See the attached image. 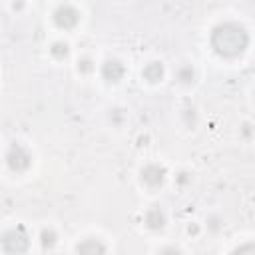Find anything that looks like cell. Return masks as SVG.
<instances>
[{
  "mask_svg": "<svg viewBox=\"0 0 255 255\" xmlns=\"http://www.w3.org/2000/svg\"><path fill=\"white\" fill-rule=\"evenodd\" d=\"M249 36L243 26L235 22H223L211 32V46L223 58H237L245 52Z\"/></svg>",
  "mask_w": 255,
  "mask_h": 255,
  "instance_id": "6da1fadb",
  "label": "cell"
},
{
  "mask_svg": "<svg viewBox=\"0 0 255 255\" xmlns=\"http://www.w3.org/2000/svg\"><path fill=\"white\" fill-rule=\"evenodd\" d=\"M28 245H30V235L22 225L2 235V247L8 253H24Z\"/></svg>",
  "mask_w": 255,
  "mask_h": 255,
  "instance_id": "7a4b0ae2",
  "label": "cell"
},
{
  "mask_svg": "<svg viewBox=\"0 0 255 255\" xmlns=\"http://www.w3.org/2000/svg\"><path fill=\"white\" fill-rule=\"evenodd\" d=\"M30 161H32V155L28 153L26 147H22L18 143H14L10 147V151L6 153V163H8V167L12 171H24V169H28L30 167Z\"/></svg>",
  "mask_w": 255,
  "mask_h": 255,
  "instance_id": "3957f363",
  "label": "cell"
},
{
  "mask_svg": "<svg viewBox=\"0 0 255 255\" xmlns=\"http://www.w3.org/2000/svg\"><path fill=\"white\" fill-rule=\"evenodd\" d=\"M54 22L62 30H72L80 22V12L74 6H70V4H62L54 12Z\"/></svg>",
  "mask_w": 255,
  "mask_h": 255,
  "instance_id": "277c9868",
  "label": "cell"
},
{
  "mask_svg": "<svg viewBox=\"0 0 255 255\" xmlns=\"http://www.w3.org/2000/svg\"><path fill=\"white\" fill-rule=\"evenodd\" d=\"M165 179V167L157 163H149L141 169V181L149 187H159Z\"/></svg>",
  "mask_w": 255,
  "mask_h": 255,
  "instance_id": "5b68a950",
  "label": "cell"
},
{
  "mask_svg": "<svg viewBox=\"0 0 255 255\" xmlns=\"http://www.w3.org/2000/svg\"><path fill=\"white\" fill-rule=\"evenodd\" d=\"M124 74H126V68L120 60H106V64L102 66V76L108 82H118L124 78Z\"/></svg>",
  "mask_w": 255,
  "mask_h": 255,
  "instance_id": "8992f818",
  "label": "cell"
},
{
  "mask_svg": "<svg viewBox=\"0 0 255 255\" xmlns=\"http://www.w3.org/2000/svg\"><path fill=\"white\" fill-rule=\"evenodd\" d=\"M145 225H147L149 229H161V227L165 225V215H163V211H161L159 207L147 209V213H145Z\"/></svg>",
  "mask_w": 255,
  "mask_h": 255,
  "instance_id": "52a82bcc",
  "label": "cell"
},
{
  "mask_svg": "<svg viewBox=\"0 0 255 255\" xmlns=\"http://www.w3.org/2000/svg\"><path fill=\"white\" fill-rule=\"evenodd\" d=\"M141 76L147 80V82H159L161 80V76H163V66L159 64V62H149L145 68H143V72H141Z\"/></svg>",
  "mask_w": 255,
  "mask_h": 255,
  "instance_id": "ba28073f",
  "label": "cell"
},
{
  "mask_svg": "<svg viewBox=\"0 0 255 255\" xmlns=\"http://www.w3.org/2000/svg\"><path fill=\"white\" fill-rule=\"evenodd\" d=\"M76 251L78 253H104L106 251V245L100 243L98 239H84L82 243H78Z\"/></svg>",
  "mask_w": 255,
  "mask_h": 255,
  "instance_id": "9c48e42d",
  "label": "cell"
},
{
  "mask_svg": "<svg viewBox=\"0 0 255 255\" xmlns=\"http://www.w3.org/2000/svg\"><path fill=\"white\" fill-rule=\"evenodd\" d=\"M40 243H42V249H52L56 243V233L52 229H44L40 233Z\"/></svg>",
  "mask_w": 255,
  "mask_h": 255,
  "instance_id": "30bf717a",
  "label": "cell"
},
{
  "mask_svg": "<svg viewBox=\"0 0 255 255\" xmlns=\"http://www.w3.org/2000/svg\"><path fill=\"white\" fill-rule=\"evenodd\" d=\"M50 52H52V56H54V58L62 60V58H66V56H68V44H66V42H56V44L50 48Z\"/></svg>",
  "mask_w": 255,
  "mask_h": 255,
  "instance_id": "8fae6325",
  "label": "cell"
},
{
  "mask_svg": "<svg viewBox=\"0 0 255 255\" xmlns=\"http://www.w3.org/2000/svg\"><path fill=\"white\" fill-rule=\"evenodd\" d=\"M179 80H181V82H191V80H193V70H191V68H183V70L179 72Z\"/></svg>",
  "mask_w": 255,
  "mask_h": 255,
  "instance_id": "7c38bea8",
  "label": "cell"
},
{
  "mask_svg": "<svg viewBox=\"0 0 255 255\" xmlns=\"http://www.w3.org/2000/svg\"><path fill=\"white\" fill-rule=\"evenodd\" d=\"M78 70H80V72H90V70H92V62H90L88 58L80 60V62H78Z\"/></svg>",
  "mask_w": 255,
  "mask_h": 255,
  "instance_id": "4fadbf2b",
  "label": "cell"
}]
</instances>
